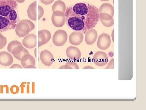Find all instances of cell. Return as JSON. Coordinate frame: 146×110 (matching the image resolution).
Segmentation results:
<instances>
[{
  "label": "cell",
  "mask_w": 146,
  "mask_h": 110,
  "mask_svg": "<svg viewBox=\"0 0 146 110\" xmlns=\"http://www.w3.org/2000/svg\"><path fill=\"white\" fill-rule=\"evenodd\" d=\"M65 18L70 28L83 33L96 25L99 21V9L95 6L84 3L76 4L66 8Z\"/></svg>",
  "instance_id": "obj_1"
},
{
  "label": "cell",
  "mask_w": 146,
  "mask_h": 110,
  "mask_svg": "<svg viewBox=\"0 0 146 110\" xmlns=\"http://www.w3.org/2000/svg\"><path fill=\"white\" fill-rule=\"evenodd\" d=\"M19 21L16 0H0V32L15 29Z\"/></svg>",
  "instance_id": "obj_2"
},
{
  "label": "cell",
  "mask_w": 146,
  "mask_h": 110,
  "mask_svg": "<svg viewBox=\"0 0 146 110\" xmlns=\"http://www.w3.org/2000/svg\"><path fill=\"white\" fill-rule=\"evenodd\" d=\"M35 25L28 20H23L18 22L15 28L16 34L19 37H24L35 28Z\"/></svg>",
  "instance_id": "obj_3"
},
{
  "label": "cell",
  "mask_w": 146,
  "mask_h": 110,
  "mask_svg": "<svg viewBox=\"0 0 146 110\" xmlns=\"http://www.w3.org/2000/svg\"><path fill=\"white\" fill-rule=\"evenodd\" d=\"M68 34L66 32L63 30H59L55 32L52 38V41L56 46L60 47L63 46L67 42Z\"/></svg>",
  "instance_id": "obj_4"
},
{
  "label": "cell",
  "mask_w": 146,
  "mask_h": 110,
  "mask_svg": "<svg viewBox=\"0 0 146 110\" xmlns=\"http://www.w3.org/2000/svg\"><path fill=\"white\" fill-rule=\"evenodd\" d=\"M51 20L54 26L61 28L64 25L66 22L65 13L61 11H56L53 13Z\"/></svg>",
  "instance_id": "obj_5"
},
{
  "label": "cell",
  "mask_w": 146,
  "mask_h": 110,
  "mask_svg": "<svg viewBox=\"0 0 146 110\" xmlns=\"http://www.w3.org/2000/svg\"><path fill=\"white\" fill-rule=\"evenodd\" d=\"M111 44V40L109 35L102 34L99 36L97 45L100 50H106L109 48Z\"/></svg>",
  "instance_id": "obj_6"
},
{
  "label": "cell",
  "mask_w": 146,
  "mask_h": 110,
  "mask_svg": "<svg viewBox=\"0 0 146 110\" xmlns=\"http://www.w3.org/2000/svg\"><path fill=\"white\" fill-rule=\"evenodd\" d=\"M94 63L99 66H103L107 64L108 59L106 53L103 52H98L94 56Z\"/></svg>",
  "instance_id": "obj_7"
},
{
  "label": "cell",
  "mask_w": 146,
  "mask_h": 110,
  "mask_svg": "<svg viewBox=\"0 0 146 110\" xmlns=\"http://www.w3.org/2000/svg\"><path fill=\"white\" fill-rule=\"evenodd\" d=\"M40 58L42 63L48 66L51 65L54 60L53 55L47 50H44L41 52Z\"/></svg>",
  "instance_id": "obj_8"
},
{
  "label": "cell",
  "mask_w": 146,
  "mask_h": 110,
  "mask_svg": "<svg viewBox=\"0 0 146 110\" xmlns=\"http://www.w3.org/2000/svg\"><path fill=\"white\" fill-rule=\"evenodd\" d=\"M24 47L31 49L36 46V36L34 34H28L25 37L23 40Z\"/></svg>",
  "instance_id": "obj_9"
},
{
  "label": "cell",
  "mask_w": 146,
  "mask_h": 110,
  "mask_svg": "<svg viewBox=\"0 0 146 110\" xmlns=\"http://www.w3.org/2000/svg\"><path fill=\"white\" fill-rule=\"evenodd\" d=\"M51 37V34L49 31L44 30L38 32V46L47 44L50 41Z\"/></svg>",
  "instance_id": "obj_10"
},
{
  "label": "cell",
  "mask_w": 146,
  "mask_h": 110,
  "mask_svg": "<svg viewBox=\"0 0 146 110\" xmlns=\"http://www.w3.org/2000/svg\"><path fill=\"white\" fill-rule=\"evenodd\" d=\"M66 54L68 58L72 60H78L81 57L80 50L78 47L70 46L66 50Z\"/></svg>",
  "instance_id": "obj_11"
},
{
  "label": "cell",
  "mask_w": 146,
  "mask_h": 110,
  "mask_svg": "<svg viewBox=\"0 0 146 110\" xmlns=\"http://www.w3.org/2000/svg\"><path fill=\"white\" fill-rule=\"evenodd\" d=\"M13 57L9 53L6 52H0V64L4 66H9L13 63Z\"/></svg>",
  "instance_id": "obj_12"
},
{
  "label": "cell",
  "mask_w": 146,
  "mask_h": 110,
  "mask_svg": "<svg viewBox=\"0 0 146 110\" xmlns=\"http://www.w3.org/2000/svg\"><path fill=\"white\" fill-rule=\"evenodd\" d=\"M83 39V35L80 32H73L70 36V42L71 44L78 45L81 44Z\"/></svg>",
  "instance_id": "obj_13"
},
{
  "label": "cell",
  "mask_w": 146,
  "mask_h": 110,
  "mask_svg": "<svg viewBox=\"0 0 146 110\" xmlns=\"http://www.w3.org/2000/svg\"><path fill=\"white\" fill-rule=\"evenodd\" d=\"M99 20L104 26L110 27L114 25V21L113 17L107 13H99Z\"/></svg>",
  "instance_id": "obj_14"
},
{
  "label": "cell",
  "mask_w": 146,
  "mask_h": 110,
  "mask_svg": "<svg viewBox=\"0 0 146 110\" xmlns=\"http://www.w3.org/2000/svg\"><path fill=\"white\" fill-rule=\"evenodd\" d=\"M98 37V33L96 30L91 29L87 31L85 35V41L87 45H91L96 42Z\"/></svg>",
  "instance_id": "obj_15"
},
{
  "label": "cell",
  "mask_w": 146,
  "mask_h": 110,
  "mask_svg": "<svg viewBox=\"0 0 146 110\" xmlns=\"http://www.w3.org/2000/svg\"><path fill=\"white\" fill-rule=\"evenodd\" d=\"M29 54L28 50L22 45L17 46L14 48L12 51V54L13 56L18 60L21 61V58L24 55Z\"/></svg>",
  "instance_id": "obj_16"
},
{
  "label": "cell",
  "mask_w": 146,
  "mask_h": 110,
  "mask_svg": "<svg viewBox=\"0 0 146 110\" xmlns=\"http://www.w3.org/2000/svg\"><path fill=\"white\" fill-rule=\"evenodd\" d=\"M21 64L24 68L28 65H35V59L29 54L24 55L21 58Z\"/></svg>",
  "instance_id": "obj_17"
},
{
  "label": "cell",
  "mask_w": 146,
  "mask_h": 110,
  "mask_svg": "<svg viewBox=\"0 0 146 110\" xmlns=\"http://www.w3.org/2000/svg\"><path fill=\"white\" fill-rule=\"evenodd\" d=\"M27 14L29 18L32 21L36 20V1H35L29 6L27 9Z\"/></svg>",
  "instance_id": "obj_18"
},
{
  "label": "cell",
  "mask_w": 146,
  "mask_h": 110,
  "mask_svg": "<svg viewBox=\"0 0 146 110\" xmlns=\"http://www.w3.org/2000/svg\"><path fill=\"white\" fill-rule=\"evenodd\" d=\"M107 13L113 17L114 13V7L110 4L107 3L103 4L99 9V13Z\"/></svg>",
  "instance_id": "obj_19"
},
{
  "label": "cell",
  "mask_w": 146,
  "mask_h": 110,
  "mask_svg": "<svg viewBox=\"0 0 146 110\" xmlns=\"http://www.w3.org/2000/svg\"><path fill=\"white\" fill-rule=\"evenodd\" d=\"M66 7L65 3L60 0L56 1L53 5L52 10L53 12L56 11H61L65 13L66 10Z\"/></svg>",
  "instance_id": "obj_20"
},
{
  "label": "cell",
  "mask_w": 146,
  "mask_h": 110,
  "mask_svg": "<svg viewBox=\"0 0 146 110\" xmlns=\"http://www.w3.org/2000/svg\"><path fill=\"white\" fill-rule=\"evenodd\" d=\"M22 44L21 42L17 41V40H13L11 41L9 44L7 50L8 52L11 54H12V51L14 48L18 46H22Z\"/></svg>",
  "instance_id": "obj_21"
},
{
  "label": "cell",
  "mask_w": 146,
  "mask_h": 110,
  "mask_svg": "<svg viewBox=\"0 0 146 110\" xmlns=\"http://www.w3.org/2000/svg\"><path fill=\"white\" fill-rule=\"evenodd\" d=\"M79 66L78 64L75 62H68L66 63L65 65L62 66H60V69L62 68H66V69H72V68H76V69H78Z\"/></svg>",
  "instance_id": "obj_22"
},
{
  "label": "cell",
  "mask_w": 146,
  "mask_h": 110,
  "mask_svg": "<svg viewBox=\"0 0 146 110\" xmlns=\"http://www.w3.org/2000/svg\"><path fill=\"white\" fill-rule=\"evenodd\" d=\"M7 42V40L6 38L2 34L0 33V50H1L5 47Z\"/></svg>",
  "instance_id": "obj_23"
},
{
  "label": "cell",
  "mask_w": 146,
  "mask_h": 110,
  "mask_svg": "<svg viewBox=\"0 0 146 110\" xmlns=\"http://www.w3.org/2000/svg\"><path fill=\"white\" fill-rule=\"evenodd\" d=\"M38 19L40 20L44 14V10L42 7L40 6H38Z\"/></svg>",
  "instance_id": "obj_24"
},
{
  "label": "cell",
  "mask_w": 146,
  "mask_h": 110,
  "mask_svg": "<svg viewBox=\"0 0 146 110\" xmlns=\"http://www.w3.org/2000/svg\"><path fill=\"white\" fill-rule=\"evenodd\" d=\"M19 91V87L17 86L14 85L11 87V91L12 93H18Z\"/></svg>",
  "instance_id": "obj_25"
},
{
  "label": "cell",
  "mask_w": 146,
  "mask_h": 110,
  "mask_svg": "<svg viewBox=\"0 0 146 110\" xmlns=\"http://www.w3.org/2000/svg\"><path fill=\"white\" fill-rule=\"evenodd\" d=\"M114 68V59H112L110 61L109 63H108V65L107 67L105 68L106 69H107V68H112V69H113Z\"/></svg>",
  "instance_id": "obj_26"
},
{
  "label": "cell",
  "mask_w": 146,
  "mask_h": 110,
  "mask_svg": "<svg viewBox=\"0 0 146 110\" xmlns=\"http://www.w3.org/2000/svg\"><path fill=\"white\" fill-rule=\"evenodd\" d=\"M41 2L44 4L48 5L50 4L54 1V0H40Z\"/></svg>",
  "instance_id": "obj_27"
},
{
  "label": "cell",
  "mask_w": 146,
  "mask_h": 110,
  "mask_svg": "<svg viewBox=\"0 0 146 110\" xmlns=\"http://www.w3.org/2000/svg\"><path fill=\"white\" fill-rule=\"evenodd\" d=\"M10 68H23V67L20 65V64H15L11 66L10 67Z\"/></svg>",
  "instance_id": "obj_28"
},
{
  "label": "cell",
  "mask_w": 146,
  "mask_h": 110,
  "mask_svg": "<svg viewBox=\"0 0 146 110\" xmlns=\"http://www.w3.org/2000/svg\"><path fill=\"white\" fill-rule=\"evenodd\" d=\"M36 66H35V65H30L27 66L26 67H25V68H36Z\"/></svg>",
  "instance_id": "obj_29"
},
{
  "label": "cell",
  "mask_w": 146,
  "mask_h": 110,
  "mask_svg": "<svg viewBox=\"0 0 146 110\" xmlns=\"http://www.w3.org/2000/svg\"><path fill=\"white\" fill-rule=\"evenodd\" d=\"M16 1H17V2L21 3H23L25 1V0H16Z\"/></svg>",
  "instance_id": "obj_30"
},
{
  "label": "cell",
  "mask_w": 146,
  "mask_h": 110,
  "mask_svg": "<svg viewBox=\"0 0 146 110\" xmlns=\"http://www.w3.org/2000/svg\"><path fill=\"white\" fill-rule=\"evenodd\" d=\"M84 68H92V69H94V68L92 66H85V67H84Z\"/></svg>",
  "instance_id": "obj_31"
},
{
  "label": "cell",
  "mask_w": 146,
  "mask_h": 110,
  "mask_svg": "<svg viewBox=\"0 0 146 110\" xmlns=\"http://www.w3.org/2000/svg\"><path fill=\"white\" fill-rule=\"evenodd\" d=\"M114 32V30L112 32V40H113V41H114V38H113V33Z\"/></svg>",
  "instance_id": "obj_32"
},
{
  "label": "cell",
  "mask_w": 146,
  "mask_h": 110,
  "mask_svg": "<svg viewBox=\"0 0 146 110\" xmlns=\"http://www.w3.org/2000/svg\"><path fill=\"white\" fill-rule=\"evenodd\" d=\"M100 1H109V0H100Z\"/></svg>",
  "instance_id": "obj_33"
}]
</instances>
